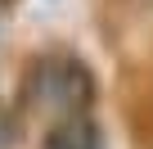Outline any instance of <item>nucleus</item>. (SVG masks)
I'll return each mask as SVG.
<instances>
[{"label":"nucleus","mask_w":153,"mask_h":149,"mask_svg":"<svg viewBox=\"0 0 153 149\" xmlns=\"http://www.w3.org/2000/svg\"><path fill=\"white\" fill-rule=\"evenodd\" d=\"M23 95H27V104L41 109V113L72 118V113H86V109H90L95 77L86 72V63L72 59V54H45V59H36V63L27 68Z\"/></svg>","instance_id":"f257e3e1"},{"label":"nucleus","mask_w":153,"mask_h":149,"mask_svg":"<svg viewBox=\"0 0 153 149\" xmlns=\"http://www.w3.org/2000/svg\"><path fill=\"white\" fill-rule=\"evenodd\" d=\"M41 149H99V127L86 118V113H72V118H59L45 136Z\"/></svg>","instance_id":"f03ea898"}]
</instances>
